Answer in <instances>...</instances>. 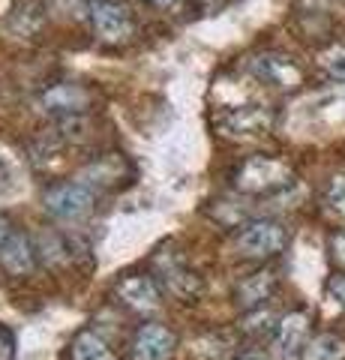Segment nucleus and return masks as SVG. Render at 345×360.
<instances>
[{"label": "nucleus", "mask_w": 345, "mask_h": 360, "mask_svg": "<svg viewBox=\"0 0 345 360\" xmlns=\"http://www.w3.org/2000/svg\"><path fill=\"white\" fill-rule=\"evenodd\" d=\"M141 4L157 9V13H165V15H181L189 0H141Z\"/></svg>", "instance_id": "20"}, {"label": "nucleus", "mask_w": 345, "mask_h": 360, "mask_svg": "<svg viewBox=\"0 0 345 360\" xmlns=\"http://www.w3.org/2000/svg\"><path fill=\"white\" fill-rule=\"evenodd\" d=\"M37 105H39V111H46L54 120L84 117L87 105H91V90L82 87L79 82H51L39 90Z\"/></svg>", "instance_id": "6"}, {"label": "nucleus", "mask_w": 345, "mask_h": 360, "mask_svg": "<svg viewBox=\"0 0 345 360\" xmlns=\"http://www.w3.org/2000/svg\"><path fill=\"white\" fill-rule=\"evenodd\" d=\"M288 231L276 219H249L237 231L235 246L243 258H273L285 250Z\"/></svg>", "instance_id": "5"}, {"label": "nucleus", "mask_w": 345, "mask_h": 360, "mask_svg": "<svg viewBox=\"0 0 345 360\" xmlns=\"http://www.w3.org/2000/svg\"><path fill=\"white\" fill-rule=\"evenodd\" d=\"M309 340H313V336H309V312L292 309L276 324V333L271 340V354H273V360H300Z\"/></svg>", "instance_id": "8"}, {"label": "nucleus", "mask_w": 345, "mask_h": 360, "mask_svg": "<svg viewBox=\"0 0 345 360\" xmlns=\"http://www.w3.org/2000/svg\"><path fill=\"white\" fill-rule=\"evenodd\" d=\"M39 267V250L30 240V234L13 231L6 243L0 246V270L9 276H30Z\"/></svg>", "instance_id": "11"}, {"label": "nucleus", "mask_w": 345, "mask_h": 360, "mask_svg": "<svg viewBox=\"0 0 345 360\" xmlns=\"http://www.w3.org/2000/svg\"><path fill=\"white\" fill-rule=\"evenodd\" d=\"M292 184V172L288 165L271 156H249L243 160L240 168L235 172V186L240 193L249 195H267V193H280Z\"/></svg>", "instance_id": "2"}, {"label": "nucleus", "mask_w": 345, "mask_h": 360, "mask_svg": "<svg viewBox=\"0 0 345 360\" xmlns=\"http://www.w3.org/2000/svg\"><path fill=\"white\" fill-rule=\"evenodd\" d=\"M96 193L82 180H58L42 193V210L58 222H82L96 207Z\"/></svg>", "instance_id": "1"}, {"label": "nucleus", "mask_w": 345, "mask_h": 360, "mask_svg": "<svg viewBox=\"0 0 345 360\" xmlns=\"http://www.w3.org/2000/svg\"><path fill=\"white\" fill-rule=\"evenodd\" d=\"M195 4H202V6H216L219 0H195Z\"/></svg>", "instance_id": "26"}, {"label": "nucleus", "mask_w": 345, "mask_h": 360, "mask_svg": "<svg viewBox=\"0 0 345 360\" xmlns=\"http://www.w3.org/2000/svg\"><path fill=\"white\" fill-rule=\"evenodd\" d=\"M273 291H276L273 270H255V274L243 276L235 285V307L240 312H252V309L264 307V303L273 297Z\"/></svg>", "instance_id": "13"}, {"label": "nucleus", "mask_w": 345, "mask_h": 360, "mask_svg": "<svg viewBox=\"0 0 345 360\" xmlns=\"http://www.w3.org/2000/svg\"><path fill=\"white\" fill-rule=\"evenodd\" d=\"M111 297L136 315H153L162 303V288L148 274H124L111 288Z\"/></svg>", "instance_id": "7"}, {"label": "nucleus", "mask_w": 345, "mask_h": 360, "mask_svg": "<svg viewBox=\"0 0 345 360\" xmlns=\"http://www.w3.org/2000/svg\"><path fill=\"white\" fill-rule=\"evenodd\" d=\"M231 360H273V354H271V348L249 345V348H240V352L231 357Z\"/></svg>", "instance_id": "23"}, {"label": "nucleus", "mask_w": 345, "mask_h": 360, "mask_svg": "<svg viewBox=\"0 0 345 360\" xmlns=\"http://www.w3.org/2000/svg\"><path fill=\"white\" fill-rule=\"evenodd\" d=\"M6 180H13V172H9V165L4 162V156H0V184H6Z\"/></svg>", "instance_id": "25"}, {"label": "nucleus", "mask_w": 345, "mask_h": 360, "mask_svg": "<svg viewBox=\"0 0 345 360\" xmlns=\"http://www.w3.org/2000/svg\"><path fill=\"white\" fill-rule=\"evenodd\" d=\"M15 357V336L9 328L0 324V360H13Z\"/></svg>", "instance_id": "22"}, {"label": "nucleus", "mask_w": 345, "mask_h": 360, "mask_svg": "<svg viewBox=\"0 0 345 360\" xmlns=\"http://www.w3.org/2000/svg\"><path fill=\"white\" fill-rule=\"evenodd\" d=\"M318 63L330 78L345 82V45H330V49H325L318 54Z\"/></svg>", "instance_id": "18"}, {"label": "nucleus", "mask_w": 345, "mask_h": 360, "mask_svg": "<svg viewBox=\"0 0 345 360\" xmlns=\"http://www.w3.org/2000/svg\"><path fill=\"white\" fill-rule=\"evenodd\" d=\"M300 360H345V336L325 330L315 333L309 345L304 348V357Z\"/></svg>", "instance_id": "16"}, {"label": "nucleus", "mask_w": 345, "mask_h": 360, "mask_svg": "<svg viewBox=\"0 0 345 360\" xmlns=\"http://www.w3.org/2000/svg\"><path fill=\"white\" fill-rule=\"evenodd\" d=\"M249 72L259 82L280 90H292L300 84V70L288 58H282V54H255L249 60Z\"/></svg>", "instance_id": "12"}, {"label": "nucleus", "mask_w": 345, "mask_h": 360, "mask_svg": "<svg viewBox=\"0 0 345 360\" xmlns=\"http://www.w3.org/2000/svg\"><path fill=\"white\" fill-rule=\"evenodd\" d=\"M70 360H115V352H111V345L96 330L84 328V330H79L72 336Z\"/></svg>", "instance_id": "14"}, {"label": "nucleus", "mask_w": 345, "mask_h": 360, "mask_svg": "<svg viewBox=\"0 0 345 360\" xmlns=\"http://www.w3.org/2000/svg\"><path fill=\"white\" fill-rule=\"evenodd\" d=\"M216 127L226 135H235V139H252V135H261L271 127V108L259 103L222 108L216 115Z\"/></svg>", "instance_id": "10"}, {"label": "nucleus", "mask_w": 345, "mask_h": 360, "mask_svg": "<svg viewBox=\"0 0 345 360\" xmlns=\"http://www.w3.org/2000/svg\"><path fill=\"white\" fill-rule=\"evenodd\" d=\"M327 300L339 312H345V276H333L330 283H327Z\"/></svg>", "instance_id": "19"}, {"label": "nucleus", "mask_w": 345, "mask_h": 360, "mask_svg": "<svg viewBox=\"0 0 345 360\" xmlns=\"http://www.w3.org/2000/svg\"><path fill=\"white\" fill-rule=\"evenodd\" d=\"M321 205H325V210L330 213L333 219H345V177L337 174L330 177V184L325 189V198H321Z\"/></svg>", "instance_id": "17"}, {"label": "nucleus", "mask_w": 345, "mask_h": 360, "mask_svg": "<svg viewBox=\"0 0 345 360\" xmlns=\"http://www.w3.org/2000/svg\"><path fill=\"white\" fill-rule=\"evenodd\" d=\"M177 352V333L162 321H148L132 333L129 360H171Z\"/></svg>", "instance_id": "9"}, {"label": "nucleus", "mask_w": 345, "mask_h": 360, "mask_svg": "<svg viewBox=\"0 0 345 360\" xmlns=\"http://www.w3.org/2000/svg\"><path fill=\"white\" fill-rule=\"evenodd\" d=\"M330 258L339 270H345V231H337L330 238Z\"/></svg>", "instance_id": "21"}, {"label": "nucleus", "mask_w": 345, "mask_h": 360, "mask_svg": "<svg viewBox=\"0 0 345 360\" xmlns=\"http://www.w3.org/2000/svg\"><path fill=\"white\" fill-rule=\"evenodd\" d=\"M13 231H15V229H13V222H9V217H6L4 210H0V246L6 243V238H9Z\"/></svg>", "instance_id": "24"}, {"label": "nucleus", "mask_w": 345, "mask_h": 360, "mask_svg": "<svg viewBox=\"0 0 345 360\" xmlns=\"http://www.w3.org/2000/svg\"><path fill=\"white\" fill-rule=\"evenodd\" d=\"M87 21H91L96 37L108 45L126 42L132 37V30H136L132 9L124 0H91L87 4Z\"/></svg>", "instance_id": "4"}, {"label": "nucleus", "mask_w": 345, "mask_h": 360, "mask_svg": "<svg viewBox=\"0 0 345 360\" xmlns=\"http://www.w3.org/2000/svg\"><path fill=\"white\" fill-rule=\"evenodd\" d=\"M276 324H280V319L271 312V309H252V312H243V319L237 324V330L247 336V340H252L255 345H259L261 340H273V333H276Z\"/></svg>", "instance_id": "15"}, {"label": "nucleus", "mask_w": 345, "mask_h": 360, "mask_svg": "<svg viewBox=\"0 0 345 360\" xmlns=\"http://www.w3.org/2000/svg\"><path fill=\"white\" fill-rule=\"evenodd\" d=\"M162 288V295H169L181 303H189L202 295L204 279L198 276V270L186 264L181 252H160L157 255V276H153Z\"/></svg>", "instance_id": "3"}]
</instances>
